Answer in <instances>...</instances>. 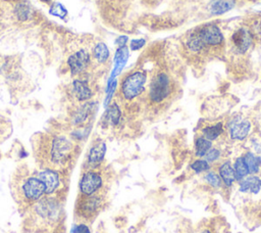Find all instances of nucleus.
<instances>
[{"instance_id":"nucleus-30","label":"nucleus","mask_w":261,"mask_h":233,"mask_svg":"<svg viewBox=\"0 0 261 233\" xmlns=\"http://www.w3.org/2000/svg\"><path fill=\"white\" fill-rule=\"evenodd\" d=\"M222 157V150L218 147H211V149L206 153V155L203 157L205 158L211 166L214 164H218L221 161Z\"/></svg>"},{"instance_id":"nucleus-37","label":"nucleus","mask_w":261,"mask_h":233,"mask_svg":"<svg viewBox=\"0 0 261 233\" xmlns=\"http://www.w3.org/2000/svg\"><path fill=\"white\" fill-rule=\"evenodd\" d=\"M41 1H43V2H45V3H50V2H51V0H41Z\"/></svg>"},{"instance_id":"nucleus-32","label":"nucleus","mask_w":261,"mask_h":233,"mask_svg":"<svg viewBox=\"0 0 261 233\" xmlns=\"http://www.w3.org/2000/svg\"><path fill=\"white\" fill-rule=\"evenodd\" d=\"M50 13L52 15L63 18L66 15V9L60 3H54L50 8Z\"/></svg>"},{"instance_id":"nucleus-2","label":"nucleus","mask_w":261,"mask_h":233,"mask_svg":"<svg viewBox=\"0 0 261 233\" xmlns=\"http://www.w3.org/2000/svg\"><path fill=\"white\" fill-rule=\"evenodd\" d=\"M40 160L44 169L61 170L65 169L73 159V142L63 135H55L45 141L40 148Z\"/></svg>"},{"instance_id":"nucleus-26","label":"nucleus","mask_w":261,"mask_h":233,"mask_svg":"<svg viewBox=\"0 0 261 233\" xmlns=\"http://www.w3.org/2000/svg\"><path fill=\"white\" fill-rule=\"evenodd\" d=\"M211 167L212 166L203 157H196L189 165L190 171L194 175H197V176L205 174L206 172H208L211 169Z\"/></svg>"},{"instance_id":"nucleus-28","label":"nucleus","mask_w":261,"mask_h":233,"mask_svg":"<svg viewBox=\"0 0 261 233\" xmlns=\"http://www.w3.org/2000/svg\"><path fill=\"white\" fill-rule=\"evenodd\" d=\"M93 56L99 63H105L109 58L108 47L103 42L97 43L93 49Z\"/></svg>"},{"instance_id":"nucleus-19","label":"nucleus","mask_w":261,"mask_h":233,"mask_svg":"<svg viewBox=\"0 0 261 233\" xmlns=\"http://www.w3.org/2000/svg\"><path fill=\"white\" fill-rule=\"evenodd\" d=\"M127 58H128V48L126 46L118 47L115 52V56H114V67L111 72V75H110L108 81L116 79V77L123 69V67L127 61Z\"/></svg>"},{"instance_id":"nucleus-3","label":"nucleus","mask_w":261,"mask_h":233,"mask_svg":"<svg viewBox=\"0 0 261 233\" xmlns=\"http://www.w3.org/2000/svg\"><path fill=\"white\" fill-rule=\"evenodd\" d=\"M12 193L19 205L30 207L45 195V185L37 175L18 173L14 176Z\"/></svg>"},{"instance_id":"nucleus-14","label":"nucleus","mask_w":261,"mask_h":233,"mask_svg":"<svg viewBox=\"0 0 261 233\" xmlns=\"http://www.w3.org/2000/svg\"><path fill=\"white\" fill-rule=\"evenodd\" d=\"M216 172L218 173L222 184H223V189H231L236 184V177L232 169V161L230 159H223L217 165Z\"/></svg>"},{"instance_id":"nucleus-8","label":"nucleus","mask_w":261,"mask_h":233,"mask_svg":"<svg viewBox=\"0 0 261 233\" xmlns=\"http://www.w3.org/2000/svg\"><path fill=\"white\" fill-rule=\"evenodd\" d=\"M228 136L233 141L245 140L252 129V124L250 120L243 118L242 115L232 116L226 125Z\"/></svg>"},{"instance_id":"nucleus-22","label":"nucleus","mask_w":261,"mask_h":233,"mask_svg":"<svg viewBox=\"0 0 261 233\" xmlns=\"http://www.w3.org/2000/svg\"><path fill=\"white\" fill-rule=\"evenodd\" d=\"M202 180L209 188H211L215 191L223 189L222 181H221L218 173L216 172V170L210 169L208 172H206L205 174L202 175Z\"/></svg>"},{"instance_id":"nucleus-29","label":"nucleus","mask_w":261,"mask_h":233,"mask_svg":"<svg viewBox=\"0 0 261 233\" xmlns=\"http://www.w3.org/2000/svg\"><path fill=\"white\" fill-rule=\"evenodd\" d=\"M15 14L20 21H27L32 17L33 11L25 3H19L15 8Z\"/></svg>"},{"instance_id":"nucleus-20","label":"nucleus","mask_w":261,"mask_h":233,"mask_svg":"<svg viewBox=\"0 0 261 233\" xmlns=\"http://www.w3.org/2000/svg\"><path fill=\"white\" fill-rule=\"evenodd\" d=\"M244 161L248 168L249 175L261 174V155L254 151H246L243 154Z\"/></svg>"},{"instance_id":"nucleus-31","label":"nucleus","mask_w":261,"mask_h":233,"mask_svg":"<svg viewBox=\"0 0 261 233\" xmlns=\"http://www.w3.org/2000/svg\"><path fill=\"white\" fill-rule=\"evenodd\" d=\"M116 89H117V80L114 79V80L108 81L107 87H106V97H105V100H104V106L105 107H107L111 103L112 97H113Z\"/></svg>"},{"instance_id":"nucleus-7","label":"nucleus","mask_w":261,"mask_h":233,"mask_svg":"<svg viewBox=\"0 0 261 233\" xmlns=\"http://www.w3.org/2000/svg\"><path fill=\"white\" fill-rule=\"evenodd\" d=\"M172 92L170 77L164 73H157L151 80L148 89V97L151 103L160 104L164 102Z\"/></svg>"},{"instance_id":"nucleus-34","label":"nucleus","mask_w":261,"mask_h":233,"mask_svg":"<svg viewBox=\"0 0 261 233\" xmlns=\"http://www.w3.org/2000/svg\"><path fill=\"white\" fill-rule=\"evenodd\" d=\"M146 44L145 39H134L130 41V49L132 50H139Z\"/></svg>"},{"instance_id":"nucleus-18","label":"nucleus","mask_w":261,"mask_h":233,"mask_svg":"<svg viewBox=\"0 0 261 233\" xmlns=\"http://www.w3.org/2000/svg\"><path fill=\"white\" fill-rule=\"evenodd\" d=\"M122 118V112L120 106L117 104V102H111L107 107L106 111L103 115V123L105 126L109 127H117Z\"/></svg>"},{"instance_id":"nucleus-21","label":"nucleus","mask_w":261,"mask_h":233,"mask_svg":"<svg viewBox=\"0 0 261 233\" xmlns=\"http://www.w3.org/2000/svg\"><path fill=\"white\" fill-rule=\"evenodd\" d=\"M224 133V126L222 122H217L215 124L207 125L201 129V135L211 142L217 140Z\"/></svg>"},{"instance_id":"nucleus-5","label":"nucleus","mask_w":261,"mask_h":233,"mask_svg":"<svg viewBox=\"0 0 261 233\" xmlns=\"http://www.w3.org/2000/svg\"><path fill=\"white\" fill-rule=\"evenodd\" d=\"M105 204V196L103 193L94 195H79L75 202V215L83 219L90 221L94 219Z\"/></svg>"},{"instance_id":"nucleus-12","label":"nucleus","mask_w":261,"mask_h":233,"mask_svg":"<svg viewBox=\"0 0 261 233\" xmlns=\"http://www.w3.org/2000/svg\"><path fill=\"white\" fill-rule=\"evenodd\" d=\"M90 64V53L85 48H80L71 53L67 58V65L71 75H79L83 73Z\"/></svg>"},{"instance_id":"nucleus-11","label":"nucleus","mask_w":261,"mask_h":233,"mask_svg":"<svg viewBox=\"0 0 261 233\" xmlns=\"http://www.w3.org/2000/svg\"><path fill=\"white\" fill-rule=\"evenodd\" d=\"M36 175L45 185V195L54 194L61 186V178L57 170L44 169L39 171Z\"/></svg>"},{"instance_id":"nucleus-33","label":"nucleus","mask_w":261,"mask_h":233,"mask_svg":"<svg viewBox=\"0 0 261 233\" xmlns=\"http://www.w3.org/2000/svg\"><path fill=\"white\" fill-rule=\"evenodd\" d=\"M69 233H91V229L86 223H79L71 227Z\"/></svg>"},{"instance_id":"nucleus-13","label":"nucleus","mask_w":261,"mask_h":233,"mask_svg":"<svg viewBox=\"0 0 261 233\" xmlns=\"http://www.w3.org/2000/svg\"><path fill=\"white\" fill-rule=\"evenodd\" d=\"M253 39L251 31L245 28H240L232 33L230 43L238 53H245L251 47Z\"/></svg>"},{"instance_id":"nucleus-6","label":"nucleus","mask_w":261,"mask_h":233,"mask_svg":"<svg viewBox=\"0 0 261 233\" xmlns=\"http://www.w3.org/2000/svg\"><path fill=\"white\" fill-rule=\"evenodd\" d=\"M106 185V177L100 169L85 170L79 183L81 195H94L102 193Z\"/></svg>"},{"instance_id":"nucleus-17","label":"nucleus","mask_w":261,"mask_h":233,"mask_svg":"<svg viewBox=\"0 0 261 233\" xmlns=\"http://www.w3.org/2000/svg\"><path fill=\"white\" fill-rule=\"evenodd\" d=\"M95 109H96V102L86 101L84 104L77 107V109L73 112L72 124L74 126L84 125L89 120V118L95 112Z\"/></svg>"},{"instance_id":"nucleus-27","label":"nucleus","mask_w":261,"mask_h":233,"mask_svg":"<svg viewBox=\"0 0 261 233\" xmlns=\"http://www.w3.org/2000/svg\"><path fill=\"white\" fill-rule=\"evenodd\" d=\"M186 46L190 51H192L194 53H199V52L203 51L205 48H207L204 45V43L201 41V39L198 37L196 32L189 35V37L186 40Z\"/></svg>"},{"instance_id":"nucleus-15","label":"nucleus","mask_w":261,"mask_h":233,"mask_svg":"<svg viewBox=\"0 0 261 233\" xmlns=\"http://www.w3.org/2000/svg\"><path fill=\"white\" fill-rule=\"evenodd\" d=\"M237 185L240 193L257 195L261 192V175H249L238 182Z\"/></svg>"},{"instance_id":"nucleus-36","label":"nucleus","mask_w":261,"mask_h":233,"mask_svg":"<svg viewBox=\"0 0 261 233\" xmlns=\"http://www.w3.org/2000/svg\"><path fill=\"white\" fill-rule=\"evenodd\" d=\"M199 233H215L212 229H210V228H208V227H205V228H203Z\"/></svg>"},{"instance_id":"nucleus-25","label":"nucleus","mask_w":261,"mask_h":233,"mask_svg":"<svg viewBox=\"0 0 261 233\" xmlns=\"http://www.w3.org/2000/svg\"><path fill=\"white\" fill-rule=\"evenodd\" d=\"M232 169H233V173H234L237 183L240 182L241 180H243L244 178H246L247 176H249V171H248V168H247V166L244 161L243 155L237 156L232 160Z\"/></svg>"},{"instance_id":"nucleus-24","label":"nucleus","mask_w":261,"mask_h":233,"mask_svg":"<svg viewBox=\"0 0 261 233\" xmlns=\"http://www.w3.org/2000/svg\"><path fill=\"white\" fill-rule=\"evenodd\" d=\"M212 146H213V144L210 140L206 139L202 135L198 136L196 138L195 144H194L195 156L196 157H204L206 155V153L211 149Z\"/></svg>"},{"instance_id":"nucleus-9","label":"nucleus","mask_w":261,"mask_h":233,"mask_svg":"<svg viewBox=\"0 0 261 233\" xmlns=\"http://www.w3.org/2000/svg\"><path fill=\"white\" fill-rule=\"evenodd\" d=\"M196 34L206 47H216L222 44L224 38L220 29L213 24H207L200 27Z\"/></svg>"},{"instance_id":"nucleus-4","label":"nucleus","mask_w":261,"mask_h":233,"mask_svg":"<svg viewBox=\"0 0 261 233\" xmlns=\"http://www.w3.org/2000/svg\"><path fill=\"white\" fill-rule=\"evenodd\" d=\"M147 73L144 71H136L126 75L120 83V95L125 101H133L141 96L147 84Z\"/></svg>"},{"instance_id":"nucleus-16","label":"nucleus","mask_w":261,"mask_h":233,"mask_svg":"<svg viewBox=\"0 0 261 233\" xmlns=\"http://www.w3.org/2000/svg\"><path fill=\"white\" fill-rule=\"evenodd\" d=\"M70 94L75 100L86 102L93 97V90L91 89L88 81L75 79L71 83Z\"/></svg>"},{"instance_id":"nucleus-1","label":"nucleus","mask_w":261,"mask_h":233,"mask_svg":"<svg viewBox=\"0 0 261 233\" xmlns=\"http://www.w3.org/2000/svg\"><path fill=\"white\" fill-rule=\"evenodd\" d=\"M60 202L51 195L43 196L29 207L25 224L35 232L51 231L60 219Z\"/></svg>"},{"instance_id":"nucleus-35","label":"nucleus","mask_w":261,"mask_h":233,"mask_svg":"<svg viewBox=\"0 0 261 233\" xmlns=\"http://www.w3.org/2000/svg\"><path fill=\"white\" fill-rule=\"evenodd\" d=\"M127 40H128V38H127L126 36H119V37L116 39V44L118 45V47L126 46Z\"/></svg>"},{"instance_id":"nucleus-10","label":"nucleus","mask_w":261,"mask_h":233,"mask_svg":"<svg viewBox=\"0 0 261 233\" xmlns=\"http://www.w3.org/2000/svg\"><path fill=\"white\" fill-rule=\"evenodd\" d=\"M106 150H107V146L104 141L98 140L94 142L90 147L86 157V161H85L86 170L100 169L104 161Z\"/></svg>"},{"instance_id":"nucleus-23","label":"nucleus","mask_w":261,"mask_h":233,"mask_svg":"<svg viewBox=\"0 0 261 233\" xmlns=\"http://www.w3.org/2000/svg\"><path fill=\"white\" fill-rule=\"evenodd\" d=\"M234 6V0H213L210 3L209 11L212 15H221Z\"/></svg>"}]
</instances>
